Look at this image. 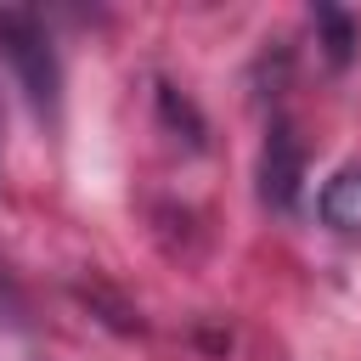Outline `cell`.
Listing matches in <instances>:
<instances>
[{
    "mask_svg": "<svg viewBox=\"0 0 361 361\" xmlns=\"http://www.w3.org/2000/svg\"><path fill=\"white\" fill-rule=\"evenodd\" d=\"M0 62L11 68L28 113L56 130L62 124V62L51 45V28L34 6H0Z\"/></svg>",
    "mask_w": 361,
    "mask_h": 361,
    "instance_id": "6da1fadb",
    "label": "cell"
},
{
    "mask_svg": "<svg viewBox=\"0 0 361 361\" xmlns=\"http://www.w3.org/2000/svg\"><path fill=\"white\" fill-rule=\"evenodd\" d=\"M305 169H310V158H305L299 130H293L288 118H271V124H265V141H259V169H254L265 209L293 214V209H299V192H305Z\"/></svg>",
    "mask_w": 361,
    "mask_h": 361,
    "instance_id": "7a4b0ae2",
    "label": "cell"
},
{
    "mask_svg": "<svg viewBox=\"0 0 361 361\" xmlns=\"http://www.w3.org/2000/svg\"><path fill=\"white\" fill-rule=\"evenodd\" d=\"M316 209H322V220H327L333 231H344V237H361V164L338 169V175L322 186Z\"/></svg>",
    "mask_w": 361,
    "mask_h": 361,
    "instance_id": "3957f363",
    "label": "cell"
},
{
    "mask_svg": "<svg viewBox=\"0 0 361 361\" xmlns=\"http://www.w3.org/2000/svg\"><path fill=\"white\" fill-rule=\"evenodd\" d=\"M310 23H316V34H322L327 62H333V68H344V62L355 56V39H361L355 17H350V11H338V6H316V11H310Z\"/></svg>",
    "mask_w": 361,
    "mask_h": 361,
    "instance_id": "277c9868",
    "label": "cell"
}]
</instances>
